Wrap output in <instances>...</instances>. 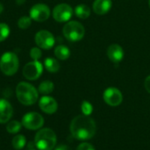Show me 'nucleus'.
<instances>
[{"label": "nucleus", "mask_w": 150, "mask_h": 150, "mask_svg": "<svg viewBox=\"0 0 150 150\" xmlns=\"http://www.w3.org/2000/svg\"><path fill=\"white\" fill-rule=\"evenodd\" d=\"M54 88V85L53 82H51L49 80H46L40 83L38 91L43 95H48L51 92H53Z\"/></svg>", "instance_id": "nucleus-19"}, {"label": "nucleus", "mask_w": 150, "mask_h": 150, "mask_svg": "<svg viewBox=\"0 0 150 150\" xmlns=\"http://www.w3.org/2000/svg\"><path fill=\"white\" fill-rule=\"evenodd\" d=\"M13 113V109L11 105L5 99L0 98V123H7Z\"/></svg>", "instance_id": "nucleus-14"}, {"label": "nucleus", "mask_w": 150, "mask_h": 150, "mask_svg": "<svg viewBox=\"0 0 150 150\" xmlns=\"http://www.w3.org/2000/svg\"><path fill=\"white\" fill-rule=\"evenodd\" d=\"M21 129V123L18 120H12L10 121L6 126V130L10 134H17Z\"/></svg>", "instance_id": "nucleus-21"}, {"label": "nucleus", "mask_w": 150, "mask_h": 150, "mask_svg": "<svg viewBox=\"0 0 150 150\" xmlns=\"http://www.w3.org/2000/svg\"><path fill=\"white\" fill-rule=\"evenodd\" d=\"M21 123L25 128L29 130H38L43 126L44 119L40 113L31 112L24 115Z\"/></svg>", "instance_id": "nucleus-8"}, {"label": "nucleus", "mask_w": 150, "mask_h": 150, "mask_svg": "<svg viewBox=\"0 0 150 150\" xmlns=\"http://www.w3.org/2000/svg\"><path fill=\"white\" fill-rule=\"evenodd\" d=\"M10 34V27L5 23H0V42L8 38Z\"/></svg>", "instance_id": "nucleus-23"}, {"label": "nucleus", "mask_w": 150, "mask_h": 150, "mask_svg": "<svg viewBox=\"0 0 150 150\" xmlns=\"http://www.w3.org/2000/svg\"><path fill=\"white\" fill-rule=\"evenodd\" d=\"M54 150H72L69 146L67 145H60L58 146Z\"/></svg>", "instance_id": "nucleus-28"}, {"label": "nucleus", "mask_w": 150, "mask_h": 150, "mask_svg": "<svg viewBox=\"0 0 150 150\" xmlns=\"http://www.w3.org/2000/svg\"><path fill=\"white\" fill-rule=\"evenodd\" d=\"M39 106L42 112L47 114L54 113L58 108L56 100L49 96H43L39 101Z\"/></svg>", "instance_id": "nucleus-12"}, {"label": "nucleus", "mask_w": 150, "mask_h": 150, "mask_svg": "<svg viewBox=\"0 0 150 150\" xmlns=\"http://www.w3.org/2000/svg\"><path fill=\"white\" fill-rule=\"evenodd\" d=\"M73 9L68 4H57L52 12L53 18L55 21L59 23L68 22L73 16Z\"/></svg>", "instance_id": "nucleus-6"}, {"label": "nucleus", "mask_w": 150, "mask_h": 150, "mask_svg": "<svg viewBox=\"0 0 150 150\" xmlns=\"http://www.w3.org/2000/svg\"><path fill=\"white\" fill-rule=\"evenodd\" d=\"M106 54L111 62L113 63H119L124 58V50L120 45L112 44L108 47Z\"/></svg>", "instance_id": "nucleus-13"}, {"label": "nucleus", "mask_w": 150, "mask_h": 150, "mask_svg": "<svg viewBox=\"0 0 150 150\" xmlns=\"http://www.w3.org/2000/svg\"><path fill=\"white\" fill-rule=\"evenodd\" d=\"M43 72V66L39 61H32L23 68V76L27 80H37Z\"/></svg>", "instance_id": "nucleus-7"}, {"label": "nucleus", "mask_w": 150, "mask_h": 150, "mask_svg": "<svg viewBox=\"0 0 150 150\" xmlns=\"http://www.w3.org/2000/svg\"><path fill=\"white\" fill-rule=\"evenodd\" d=\"M12 147L17 150L22 149L25 146V143H26V139L24 135L22 134H18V135H16L13 139H12Z\"/></svg>", "instance_id": "nucleus-20"}, {"label": "nucleus", "mask_w": 150, "mask_h": 150, "mask_svg": "<svg viewBox=\"0 0 150 150\" xmlns=\"http://www.w3.org/2000/svg\"><path fill=\"white\" fill-rule=\"evenodd\" d=\"M4 11V6L2 4H0V13H2V11Z\"/></svg>", "instance_id": "nucleus-30"}, {"label": "nucleus", "mask_w": 150, "mask_h": 150, "mask_svg": "<svg viewBox=\"0 0 150 150\" xmlns=\"http://www.w3.org/2000/svg\"><path fill=\"white\" fill-rule=\"evenodd\" d=\"M70 133L76 140H90L96 134V123L90 116L78 115L71 121Z\"/></svg>", "instance_id": "nucleus-1"}, {"label": "nucleus", "mask_w": 150, "mask_h": 150, "mask_svg": "<svg viewBox=\"0 0 150 150\" xmlns=\"http://www.w3.org/2000/svg\"><path fill=\"white\" fill-rule=\"evenodd\" d=\"M112 6V0H95L92 4L93 11L97 15H105Z\"/></svg>", "instance_id": "nucleus-15"}, {"label": "nucleus", "mask_w": 150, "mask_h": 150, "mask_svg": "<svg viewBox=\"0 0 150 150\" xmlns=\"http://www.w3.org/2000/svg\"><path fill=\"white\" fill-rule=\"evenodd\" d=\"M18 57L13 52H5L0 58V69L5 76H13L18 69Z\"/></svg>", "instance_id": "nucleus-5"}, {"label": "nucleus", "mask_w": 150, "mask_h": 150, "mask_svg": "<svg viewBox=\"0 0 150 150\" xmlns=\"http://www.w3.org/2000/svg\"><path fill=\"white\" fill-rule=\"evenodd\" d=\"M149 7H150V0H149Z\"/></svg>", "instance_id": "nucleus-31"}, {"label": "nucleus", "mask_w": 150, "mask_h": 150, "mask_svg": "<svg viewBox=\"0 0 150 150\" xmlns=\"http://www.w3.org/2000/svg\"><path fill=\"white\" fill-rule=\"evenodd\" d=\"M105 102L111 106H118L123 101V95L121 91L115 87L107 88L103 94Z\"/></svg>", "instance_id": "nucleus-11"}, {"label": "nucleus", "mask_w": 150, "mask_h": 150, "mask_svg": "<svg viewBox=\"0 0 150 150\" xmlns=\"http://www.w3.org/2000/svg\"><path fill=\"white\" fill-rule=\"evenodd\" d=\"M41 55H42V53H41V50H40V47H35L31 48L30 56L33 61H39V59L41 57Z\"/></svg>", "instance_id": "nucleus-25"}, {"label": "nucleus", "mask_w": 150, "mask_h": 150, "mask_svg": "<svg viewBox=\"0 0 150 150\" xmlns=\"http://www.w3.org/2000/svg\"><path fill=\"white\" fill-rule=\"evenodd\" d=\"M144 86H145V89L147 90V91L150 93V76L146 77L145 82H144Z\"/></svg>", "instance_id": "nucleus-27"}, {"label": "nucleus", "mask_w": 150, "mask_h": 150, "mask_svg": "<svg viewBox=\"0 0 150 150\" xmlns=\"http://www.w3.org/2000/svg\"><path fill=\"white\" fill-rule=\"evenodd\" d=\"M44 65H45L46 69L51 73H56L60 69V64H59L58 61L54 58H51V57L45 59Z\"/></svg>", "instance_id": "nucleus-18"}, {"label": "nucleus", "mask_w": 150, "mask_h": 150, "mask_svg": "<svg viewBox=\"0 0 150 150\" xmlns=\"http://www.w3.org/2000/svg\"><path fill=\"white\" fill-rule=\"evenodd\" d=\"M34 40L38 47L45 50H48L52 48L55 42L54 35L47 30L39 31L35 35Z\"/></svg>", "instance_id": "nucleus-9"}, {"label": "nucleus", "mask_w": 150, "mask_h": 150, "mask_svg": "<svg viewBox=\"0 0 150 150\" xmlns=\"http://www.w3.org/2000/svg\"><path fill=\"white\" fill-rule=\"evenodd\" d=\"M50 14V9L45 4H36L30 10V18L37 22L46 21Z\"/></svg>", "instance_id": "nucleus-10"}, {"label": "nucleus", "mask_w": 150, "mask_h": 150, "mask_svg": "<svg viewBox=\"0 0 150 150\" xmlns=\"http://www.w3.org/2000/svg\"><path fill=\"white\" fill-rule=\"evenodd\" d=\"M62 33L64 37L69 41L76 42L83 38L85 34V29L84 26L80 22L72 20V21H68L65 24L62 29Z\"/></svg>", "instance_id": "nucleus-4"}, {"label": "nucleus", "mask_w": 150, "mask_h": 150, "mask_svg": "<svg viewBox=\"0 0 150 150\" xmlns=\"http://www.w3.org/2000/svg\"><path fill=\"white\" fill-rule=\"evenodd\" d=\"M16 2H17V4H22L25 2V0H17Z\"/></svg>", "instance_id": "nucleus-29"}, {"label": "nucleus", "mask_w": 150, "mask_h": 150, "mask_svg": "<svg viewBox=\"0 0 150 150\" xmlns=\"http://www.w3.org/2000/svg\"><path fill=\"white\" fill-rule=\"evenodd\" d=\"M16 95L18 100L25 105H32L38 99V91L31 83L20 82L16 87Z\"/></svg>", "instance_id": "nucleus-2"}, {"label": "nucleus", "mask_w": 150, "mask_h": 150, "mask_svg": "<svg viewBox=\"0 0 150 150\" xmlns=\"http://www.w3.org/2000/svg\"><path fill=\"white\" fill-rule=\"evenodd\" d=\"M34 143L39 150H53L56 144V134L50 128H43L36 134Z\"/></svg>", "instance_id": "nucleus-3"}, {"label": "nucleus", "mask_w": 150, "mask_h": 150, "mask_svg": "<svg viewBox=\"0 0 150 150\" xmlns=\"http://www.w3.org/2000/svg\"><path fill=\"white\" fill-rule=\"evenodd\" d=\"M76 150H96L95 148L90 144V143H86V142H83V143H81L78 147Z\"/></svg>", "instance_id": "nucleus-26"}, {"label": "nucleus", "mask_w": 150, "mask_h": 150, "mask_svg": "<svg viewBox=\"0 0 150 150\" xmlns=\"http://www.w3.org/2000/svg\"><path fill=\"white\" fill-rule=\"evenodd\" d=\"M74 12L77 18H81V19H86L91 15V9L88 5L81 4H78L76 6Z\"/></svg>", "instance_id": "nucleus-17"}, {"label": "nucleus", "mask_w": 150, "mask_h": 150, "mask_svg": "<svg viewBox=\"0 0 150 150\" xmlns=\"http://www.w3.org/2000/svg\"><path fill=\"white\" fill-rule=\"evenodd\" d=\"M81 109L83 114L86 116H90L93 112V106L89 101H83L81 105Z\"/></svg>", "instance_id": "nucleus-24"}, {"label": "nucleus", "mask_w": 150, "mask_h": 150, "mask_svg": "<svg viewBox=\"0 0 150 150\" xmlns=\"http://www.w3.org/2000/svg\"><path fill=\"white\" fill-rule=\"evenodd\" d=\"M32 18L30 17H27V16H23L21 17L18 20V26L20 28V29H27L31 24H32Z\"/></svg>", "instance_id": "nucleus-22"}, {"label": "nucleus", "mask_w": 150, "mask_h": 150, "mask_svg": "<svg viewBox=\"0 0 150 150\" xmlns=\"http://www.w3.org/2000/svg\"><path fill=\"white\" fill-rule=\"evenodd\" d=\"M54 55L57 59L65 61L70 56V50L65 45H59L54 48Z\"/></svg>", "instance_id": "nucleus-16"}]
</instances>
